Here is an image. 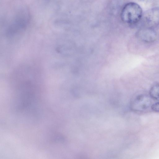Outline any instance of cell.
Instances as JSON below:
<instances>
[{"label": "cell", "instance_id": "6da1fadb", "mask_svg": "<svg viewBox=\"0 0 159 159\" xmlns=\"http://www.w3.org/2000/svg\"><path fill=\"white\" fill-rule=\"evenodd\" d=\"M142 16V10L136 3L130 2L123 8L121 14L122 20L124 22L134 24L138 22Z\"/></svg>", "mask_w": 159, "mask_h": 159}, {"label": "cell", "instance_id": "3957f363", "mask_svg": "<svg viewBox=\"0 0 159 159\" xmlns=\"http://www.w3.org/2000/svg\"><path fill=\"white\" fill-rule=\"evenodd\" d=\"M143 17V22L148 27L156 26L159 24V7H153L146 11Z\"/></svg>", "mask_w": 159, "mask_h": 159}, {"label": "cell", "instance_id": "277c9868", "mask_svg": "<svg viewBox=\"0 0 159 159\" xmlns=\"http://www.w3.org/2000/svg\"><path fill=\"white\" fill-rule=\"evenodd\" d=\"M137 36L141 41L149 43L156 40L157 34L151 28L147 27L140 30L137 33Z\"/></svg>", "mask_w": 159, "mask_h": 159}, {"label": "cell", "instance_id": "8992f818", "mask_svg": "<svg viewBox=\"0 0 159 159\" xmlns=\"http://www.w3.org/2000/svg\"><path fill=\"white\" fill-rule=\"evenodd\" d=\"M151 108L154 111L159 112V102L152 104L151 107Z\"/></svg>", "mask_w": 159, "mask_h": 159}, {"label": "cell", "instance_id": "7a4b0ae2", "mask_svg": "<svg viewBox=\"0 0 159 159\" xmlns=\"http://www.w3.org/2000/svg\"><path fill=\"white\" fill-rule=\"evenodd\" d=\"M151 98L147 95L141 94L136 96L131 101L130 107L133 111L142 112L148 109L152 105Z\"/></svg>", "mask_w": 159, "mask_h": 159}, {"label": "cell", "instance_id": "5b68a950", "mask_svg": "<svg viewBox=\"0 0 159 159\" xmlns=\"http://www.w3.org/2000/svg\"><path fill=\"white\" fill-rule=\"evenodd\" d=\"M150 96L153 99L159 101V84L152 86L150 90Z\"/></svg>", "mask_w": 159, "mask_h": 159}]
</instances>
